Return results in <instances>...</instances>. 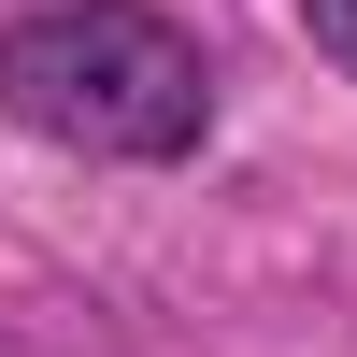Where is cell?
<instances>
[{"mask_svg": "<svg viewBox=\"0 0 357 357\" xmlns=\"http://www.w3.org/2000/svg\"><path fill=\"white\" fill-rule=\"evenodd\" d=\"M0 114L57 158L158 172V158H200L215 129V57L158 0H29L0 29Z\"/></svg>", "mask_w": 357, "mask_h": 357, "instance_id": "cell-1", "label": "cell"}, {"mask_svg": "<svg viewBox=\"0 0 357 357\" xmlns=\"http://www.w3.org/2000/svg\"><path fill=\"white\" fill-rule=\"evenodd\" d=\"M301 29H314V57L357 86V0H301Z\"/></svg>", "mask_w": 357, "mask_h": 357, "instance_id": "cell-2", "label": "cell"}]
</instances>
